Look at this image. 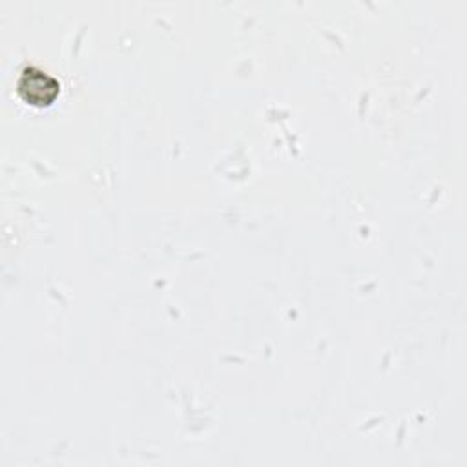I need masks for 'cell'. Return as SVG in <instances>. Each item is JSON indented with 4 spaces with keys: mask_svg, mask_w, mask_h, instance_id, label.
<instances>
[{
    "mask_svg": "<svg viewBox=\"0 0 467 467\" xmlns=\"http://www.w3.org/2000/svg\"><path fill=\"white\" fill-rule=\"evenodd\" d=\"M16 89L26 102L44 106V104H51L57 99L60 91V84L53 75L29 66L22 69L16 82Z\"/></svg>",
    "mask_w": 467,
    "mask_h": 467,
    "instance_id": "obj_1",
    "label": "cell"
}]
</instances>
